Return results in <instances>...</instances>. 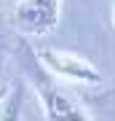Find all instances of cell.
Listing matches in <instances>:
<instances>
[{"instance_id":"obj_1","label":"cell","mask_w":115,"mask_h":121,"mask_svg":"<svg viewBox=\"0 0 115 121\" xmlns=\"http://www.w3.org/2000/svg\"><path fill=\"white\" fill-rule=\"evenodd\" d=\"M27 70H30V78H32L35 89H38V97H40L43 110H46L48 118H86V110H80L72 99L64 94V91H59V86L51 81L48 67L43 65L40 56L27 54Z\"/></svg>"},{"instance_id":"obj_4","label":"cell","mask_w":115,"mask_h":121,"mask_svg":"<svg viewBox=\"0 0 115 121\" xmlns=\"http://www.w3.org/2000/svg\"><path fill=\"white\" fill-rule=\"evenodd\" d=\"M3 97H5V89H3V86H0V99H3Z\"/></svg>"},{"instance_id":"obj_3","label":"cell","mask_w":115,"mask_h":121,"mask_svg":"<svg viewBox=\"0 0 115 121\" xmlns=\"http://www.w3.org/2000/svg\"><path fill=\"white\" fill-rule=\"evenodd\" d=\"M43 59L51 73L56 75H64V78H75V81H86V83H99L102 75L99 70H94L88 62H83L80 56H72V54H64V51H54V48H46V51L38 54Z\"/></svg>"},{"instance_id":"obj_2","label":"cell","mask_w":115,"mask_h":121,"mask_svg":"<svg viewBox=\"0 0 115 121\" xmlns=\"http://www.w3.org/2000/svg\"><path fill=\"white\" fill-rule=\"evenodd\" d=\"M59 0H19L13 8V22L21 32L46 35L56 27Z\"/></svg>"}]
</instances>
